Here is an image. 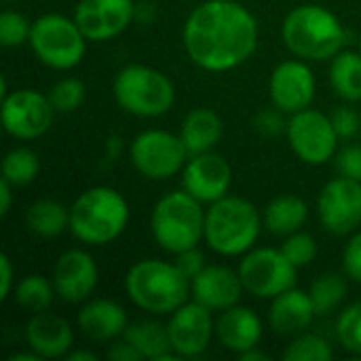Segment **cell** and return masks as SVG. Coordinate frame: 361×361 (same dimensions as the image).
Listing matches in <instances>:
<instances>
[{
	"instance_id": "1",
	"label": "cell",
	"mask_w": 361,
	"mask_h": 361,
	"mask_svg": "<svg viewBox=\"0 0 361 361\" xmlns=\"http://www.w3.org/2000/svg\"><path fill=\"white\" fill-rule=\"evenodd\" d=\"M258 21L237 0H205L184 23L182 40L192 63L226 72L245 63L258 47Z\"/></svg>"
},
{
	"instance_id": "2",
	"label": "cell",
	"mask_w": 361,
	"mask_h": 361,
	"mask_svg": "<svg viewBox=\"0 0 361 361\" xmlns=\"http://www.w3.org/2000/svg\"><path fill=\"white\" fill-rule=\"evenodd\" d=\"M281 40L296 57L305 61H324L343 51L347 32L330 8L322 4H302L286 15Z\"/></svg>"
},
{
	"instance_id": "3",
	"label": "cell",
	"mask_w": 361,
	"mask_h": 361,
	"mask_svg": "<svg viewBox=\"0 0 361 361\" xmlns=\"http://www.w3.org/2000/svg\"><path fill=\"white\" fill-rule=\"evenodd\" d=\"M125 292L137 309L152 315H171L190 300V279L176 262L146 258L127 271Z\"/></svg>"
},
{
	"instance_id": "4",
	"label": "cell",
	"mask_w": 361,
	"mask_h": 361,
	"mask_svg": "<svg viewBox=\"0 0 361 361\" xmlns=\"http://www.w3.org/2000/svg\"><path fill=\"white\" fill-rule=\"evenodd\" d=\"M129 222V203L112 186H93L70 205V233L85 245H108Z\"/></svg>"
},
{
	"instance_id": "5",
	"label": "cell",
	"mask_w": 361,
	"mask_h": 361,
	"mask_svg": "<svg viewBox=\"0 0 361 361\" xmlns=\"http://www.w3.org/2000/svg\"><path fill=\"white\" fill-rule=\"evenodd\" d=\"M262 226V214L241 197L226 195L205 209V243L220 256L247 254Z\"/></svg>"
},
{
	"instance_id": "6",
	"label": "cell",
	"mask_w": 361,
	"mask_h": 361,
	"mask_svg": "<svg viewBox=\"0 0 361 361\" xmlns=\"http://www.w3.org/2000/svg\"><path fill=\"white\" fill-rule=\"evenodd\" d=\"M150 231L161 250L180 254L205 239V209L184 188L163 195L150 216Z\"/></svg>"
},
{
	"instance_id": "7",
	"label": "cell",
	"mask_w": 361,
	"mask_h": 361,
	"mask_svg": "<svg viewBox=\"0 0 361 361\" xmlns=\"http://www.w3.org/2000/svg\"><path fill=\"white\" fill-rule=\"evenodd\" d=\"M112 95L127 114L157 118L173 108L176 87L161 70L144 63H129L114 76Z\"/></svg>"
},
{
	"instance_id": "8",
	"label": "cell",
	"mask_w": 361,
	"mask_h": 361,
	"mask_svg": "<svg viewBox=\"0 0 361 361\" xmlns=\"http://www.w3.org/2000/svg\"><path fill=\"white\" fill-rule=\"evenodd\" d=\"M40 63L53 70L76 68L87 53V36L74 21L59 13L40 15L32 23L27 42Z\"/></svg>"
},
{
	"instance_id": "9",
	"label": "cell",
	"mask_w": 361,
	"mask_h": 361,
	"mask_svg": "<svg viewBox=\"0 0 361 361\" xmlns=\"http://www.w3.org/2000/svg\"><path fill=\"white\" fill-rule=\"evenodd\" d=\"M129 159L144 178L161 182L182 173L188 150L180 133H171L167 129H146L133 137Z\"/></svg>"
},
{
	"instance_id": "10",
	"label": "cell",
	"mask_w": 361,
	"mask_h": 361,
	"mask_svg": "<svg viewBox=\"0 0 361 361\" xmlns=\"http://www.w3.org/2000/svg\"><path fill=\"white\" fill-rule=\"evenodd\" d=\"M286 133L290 148L307 165H324L338 152L341 137L332 125V118L319 110L305 108L296 114H290Z\"/></svg>"
},
{
	"instance_id": "11",
	"label": "cell",
	"mask_w": 361,
	"mask_h": 361,
	"mask_svg": "<svg viewBox=\"0 0 361 361\" xmlns=\"http://www.w3.org/2000/svg\"><path fill=\"white\" fill-rule=\"evenodd\" d=\"M237 271L247 294L269 300L294 288L298 273V269L286 258V254L273 247L250 250L247 254H243Z\"/></svg>"
},
{
	"instance_id": "12",
	"label": "cell",
	"mask_w": 361,
	"mask_h": 361,
	"mask_svg": "<svg viewBox=\"0 0 361 361\" xmlns=\"http://www.w3.org/2000/svg\"><path fill=\"white\" fill-rule=\"evenodd\" d=\"M55 108L36 89H15L2 97V127L15 140H36L53 125Z\"/></svg>"
},
{
	"instance_id": "13",
	"label": "cell",
	"mask_w": 361,
	"mask_h": 361,
	"mask_svg": "<svg viewBox=\"0 0 361 361\" xmlns=\"http://www.w3.org/2000/svg\"><path fill=\"white\" fill-rule=\"evenodd\" d=\"M317 216L328 233L353 235L361 224V182L345 176L330 180L319 192Z\"/></svg>"
},
{
	"instance_id": "14",
	"label": "cell",
	"mask_w": 361,
	"mask_h": 361,
	"mask_svg": "<svg viewBox=\"0 0 361 361\" xmlns=\"http://www.w3.org/2000/svg\"><path fill=\"white\" fill-rule=\"evenodd\" d=\"M207 307L188 300L169 315L167 332L173 353L182 360L201 355L216 336V319Z\"/></svg>"
},
{
	"instance_id": "15",
	"label": "cell",
	"mask_w": 361,
	"mask_h": 361,
	"mask_svg": "<svg viewBox=\"0 0 361 361\" xmlns=\"http://www.w3.org/2000/svg\"><path fill=\"white\" fill-rule=\"evenodd\" d=\"M233 184V169L218 152H203L188 157L182 169V188L203 205H212L228 195Z\"/></svg>"
},
{
	"instance_id": "16",
	"label": "cell",
	"mask_w": 361,
	"mask_h": 361,
	"mask_svg": "<svg viewBox=\"0 0 361 361\" xmlns=\"http://www.w3.org/2000/svg\"><path fill=\"white\" fill-rule=\"evenodd\" d=\"M135 17L133 0H78L74 21L87 40H112L123 34Z\"/></svg>"
},
{
	"instance_id": "17",
	"label": "cell",
	"mask_w": 361,
	"mask_h": 361,
	"mask_svg": "<svg viewBox=\"0 0 361 361\" xmlns=\"http://www.w3.org/2000/svg\"><path fill=\"white\" fill-rule=\"evenodd\" d=\"M269 93L273 106L286 114H296L311 108L315 97V74L305 59L281 61L269 80Z\"/></svg>"
},
{
	"instance_id": "18",
	"label": "cell",
	"mask_w": 361,
	"mask_h": 361,
	"mask_svg": "<svg viewBox=\"0 0 361 361\" xmlns=\"http://www.w3.org/2000/svg\"><path fill=\"white\" fill-rule=\"evenodd\" d=\"M51 279L63 302L82 305L95 292L99 271L91 254L85 250H68L57 258Z\"/></svg>"
},
{
	"instance_id": "19",
	"label": "cell",
	"mask_w": 361,
	"mask_h": 361,
	"mask_svg": "<svg viewBox=\"0 0 361 361\" xmlns=\"http://www.w3.org/2000/svg\"><path fill=\"white\" fill-rule=\"evenodd\" d=\"M245 288L239 277V271H233L224 264H207L190 281V298L214 313L239 305Z\"/></svg>"
},
{
	"instance_id": "20",
	"label": "cell",
	"mask_w": 361,
	"mask_h": 361,
	"mask_svg": "<svg viewBox=\"0 0 361 361\" xmlns=\"http://www.w3.org/2000/svg\"><path fill=\"white\" fill-rule=\"evenodd\" d=\"M27 349H32L40 360H59L72 351L74 332L70 324L49 311L36 313L30 317L23 330Z\"/></svg>"
},
{
	"instance_id": "21",
	"label": "cell",
	"mask_w": 361,
	"mask_h": 361,
	"mask_svg": "<svg viewBox=\"0 0 361 361\" xmlns=\"http://www.w3.org/2000/svg\"><path fill=\"white\" fill-rule=\"evenodd\" d=\"M216 338L220 345L241 355L250 349H256L262 341V322L260 317L241 305H235L231 309H224L216 317Z\"/></svg>"
},
{
	"instance_id": "22",
	"label": "cell",
	"mask_w": 361,
	"mask_h": 361,
	"mask_svg": "<svg viewBox=\"0 0 361 361\" xmlns=\"http://www.w3.org/2000/svg\"><path fill=\"white\" fill-rule=\"evenodd\" d=\"M80 332L95 343H112L121 338L129 326L125 309L110 298H95L82 302L76 313Z\"/></svg>"
},
{
	"instance_id": "23",
	"label": "cell",
	"mask_w": 361,
	"mask_h": 361,
	"mask_svg": "<svg viewBox=\"0 0 361 361\" xmlns=\"http://www.w3.org/2000/svg\"><path fill=\"white\" fill-rule=\"evenodd\" d=\"M317 317L309 292L290 288L271 300L269 324L271 330L279 336H298L307 332Z\"/></svg>"
},
{
	"instance_id": "24",
	"label": "cell",
	"mask_w": 361,
	"mask_h": 361,
	"mask_svg": "<svg viewBox=\"0 0 361 361\" xmlns=\"http://www.w3.org/2000/svg\"><path fill=\"white\" fill-rule=\"evenodd\" d=\"M224 123L220 114L212 108H195L190 110L180 127V137L188 150V157L212 152L222 140Z\"/></svg>"
},
{
	"instance_id": "25",
	"label": "cell",
	"mask_w": 361,
	"mask_h": 361,
	"mask_svg": "<svg viewBox=\"0 0 361 361\" xmlns=\"http://www.w3.org/2000/svg\"><path fill=\"white\" fill-rule=\"evenodd\" d=\"M123 338L142 355V360L150 361H178L182 360L178 353L171 349L167 324H159L152 319H142L133 322L127 326Z\"/></svg>"
},
{
	"instance_id": "26",
	"label": "cell",
	"mask_w": 361,
	"mask_h": 361,
	"mask_svg": "<svg viewBox=\"0 0 361 361\" xmlns=\"http://www.w3.org/2000/svg\"><path fill=\"white\" fill-rule=\"evenodd\" d=\"M309 218V205L298 195H281L267 203L262 212V224L277 237H288L305 226Z\"/></svg>"
},
{
	"instance_id": "27",
	"label": "cell",
	"mask_w": 361,
	"mask_h": 361,
	"mask_svg": "<svg viewBox=\"0 0 361 361\" xmlns=\"http://www.w3.org/2000/svg\"><path fill=\"white\" fill-rule=\"evenodd\" d=\"M25 226L42 239H55L70 228V207L55 199H38L25 209Z\"/></svg>"
},
{
	"instance_id": "28",
	"label": "cell",
	"mask_w": 361,
	"mask_h": 361,
	"mask_svg": "<svg viewBox=\"0 0 361 361\" xmlns=\"http://www.w3.org/2000/svg\"><path fill=\"white\" fill-rule=\"evenodd\" d=\"M330 85L334 93L355 104L361 102V53L360 51H341L330 61Z\"/></svg>"
},
{
	"instance_id": "29",
	"label": "cell",
	"mask_w": 361,
	"mask_h": 361,
	"mask_svg": "<svg viewBox=\"0 0 361 361\" xmlns=\"http://www.w3.org/2000/svg\"><path fill=\"white\" fill-rule=\"evenodd\" d=\"M15 302L30 315L42 313L51 307L53 298L57 296L53 279H47L44 275H25L15 283Z\"/></svg>"
},
{
	"instance_id": "30",
	"label": "cell",
	"mask_w": 361,
	"mask_h": 361,
	"mask_svg": "<svg viewBox=\"0 0 361 361\" xmlns=\"http://www.w3.org/2000/svg\"><path fill=\"white\" fill-rule=\"evenodd\" d=\"M40 171V159L30 148H13L4 154L2 161V178L13 186H25L38 178Z\"/></svg>"
},
{
	"instance_id": "31",
	"label": "cell",
	"mask_w": 361,
	"mask_h": 361,
	"mask_svg": "<svg viewBox=\"0 0 361 361\" xmlns=\"http://www.w3.org/2000/svg\"><path fill=\"white\" fill-rule=\"evenodd\" d=\"M309 296L317 315H330L347 298V283L341 275L326 273L311 283Z\"/></svg>"
},
{
	"instance_id": "32",
	"label": "cell",
	"mask_w": 361,
	"mask_h": 361,
	"mask_svg": "<svg viewBox=\"0 0 361 361\" xmlns=\"http://www.w3.org/2000/svg\"><path fill=\"white\" fill-rule=\"evenodd\" d=\"M332 357H334V351L330 343L311 332H302L294 336V341L283 351L286 361H330Z\"/></svg>"
},
{
	"instance_id": "33",
	"label": "cell",
	"mask_w": 361,
	"mask_h": 361,
	"mask_svg": "<svg viewBox=\"0 0 361 361\" xmlns=\"http://www.w3.org/2000/svg\"><path fill=\"white\" fill-rule=\"evenodd\" d=\"M336 338L345 351L361 355V302H353L341 311L336 319Z\"/></svg>"
},
{
	"instance_id": "34",
	"label": "cell",
	"mask_w": 361,
	"mask_h": 361,
	"mask_svg": "<svg viewBox=\"0 0 361 361\" xmlns=\"http://www.w3.org/2000/svg\"><path fill=\"white\" fill-rule=\"evenodd\" d=\"M85 95H87L85 82L78 78H72V76L57 80L49 91V99H51L55 112H61V114L78 110L85 102Z\"/></svg>"
},
{
	"instance_id": "35",
	"label": "cell",
	"mask_w": 361,
	"mask_h": 361,
	"mask_svg": "<svg viewBox=\"0 0 361 361\" xmlns=\"http://www.w3.org/2000/svg\"><path fill=\"white\" fill-rule=\"evenodd\" d=\"M286 258L296 267V269H302V267H309L315 258H317V241L313 235L305 233L302 228L288 235L286 241L281 243L279 247Z\"/></svg>"
},
{
	"instance_id": "36",
	"label": "cell",
	"mask_w": 361,
	"mask_h": 361,
	"mask_svg": "<svg viewBox=\"0 0 361 361\" xmlns=\"http://www.w3.org/2000/svg\"><path fill=\"white\" fill-rule=\"evenodd\" d=\"M32 34V21L25 19V15L17 11H4L0 15V44L6 49L21 47L30 42Z\"/></svg>"
},
{
	"instance_id": "37",
	"label": "cell",
	"mask_w": 361,
	"mask_h": 361,
	"mask_svg": "<svg viewBox=\"0 0 361 361\" xmlns=\"http://www.w3.org/2000/svg\"><path fill=\"white\" fill-rule=\"evenodd\" d=\"M254 129L267 137H275L279 133H283L288 129V121H286V112L279 110L277 106L273 108H262L260 112H256L254 121H252Z\"/></svg>"
},
{
	"instance_id": "38",
	"label": "cell",
	"mask_w": 361,
	"mask_h": 361,
	"mask_svg": "<svg viewBox=\"0 0 361 361\" xmlns=\"http://www.w3.org/2000/svg\"><path fill=\"white\" fill-rule=\"evenodd\" d=\"M334 167L338 176L351 178L361 182V146L360 144H347L343 146L334 157Z\"/></svg>"
},
{
	"instance_id": "39",
	"label": "cell",
	"mask_w": 361,
	"mask_h": 361,
	"mask_svg": "<svg viewBox=\"0 0 361 361\" xmlns=\"http://www.w3.org/2000/svg\"><path fill=\"white\" fill-rule=\"evenodd\" d=\"M332 125L338 133L341 140H351L360 133L361 129V116L351 108V106H338L334 108V112L330 114Z\"/></svg>"
},
{
	"instance_id": "40",
	"label": "cell",
	"mask_w": 361,
	"mask_h": 361,
	"mask_svg": "<svg viewBox=\"0 0 361 361\" xmlns=\"http://www.w3.org/2000/svg\"><path fill=\"white\" fill-rule=\"evenodd\" d=\"M343 269L349 279L361 283V231H355L343 252Z\"/></svg>"
},
{
	"instance_id": "41",
	"label": "cell",
	"mask_w": 361,
	"mask_h": 361,
	"mask_svg": "<svg viewBox=\"0 0 361 361\" xmlns=\"http://www.w3.org/2000/svg\"><path fill=\"white\" fill-rule=\"evenodd\" d=\"M176 267L192 281L205 267H207V262H205V254L199 250V247H190V250H184V252H180V254H176Z\"/></svg>"
},
{
	"instance_id": "42",
	"label": "cell",
	"mask_w": 361,
	"mask_h": 361,
	"mask_svg": "<svg viewBox=\"0 0 361 361\" xmlns=\"http://www.w3.org/2000/svg\"><path fill=\"white\" fill-rule=\"evenodd\" d=\"M15 290V273L13 262L6 254L0 256V300H6L11 292Z\"/></svg>"
},
{
	"instance_id": "43",
	"label": "cell",
	"mask_w": 361,
	"mask_h": 361,
	"mask_svg": "<svg viewBox=\"0 0 361 361\" xmlns=\"http://www.w3.org/2000/svg\"><path fill=\"white\" fill-rule=\"evenodd\" d=\"M108 360L110 361H140L142 360V355L123 338L121 343L116 341L114 345H110V349H108Z\"/></svg>"
},
{
	"instance_id": "44",
	"label": "cell",
	"mask_w": 361,
	"mask_h": 361,
	"mask_svg": "<svg viewBox=\"0 0 361 361\" xmlns=\"http://www.w3.org/2000/svg\"><path fill=\"white\" fill-rule=\"evenodd\" d=\"M13 184H8L4 178L0 180V216H8L13 205Z\"/></svg>"
},
{
	"instance_id": "45",
	"label": "cell",
	"mask_w": 361,
	"mask_h": 361,
	"mask_svg": "<svg viewBox=\"0 0 361 361\" xmlns=\"http://www.w3.org/2000/svg\"><path fill=\"white\" fill-rule=\"evenodd\" d=\"M66 360L68 361H95L97 360V355H95V353H91V351H87V349H74V351H70V353L66 355Z\"/></svg>"
},
{
	"instance_id": "46",
	"label": "cell",
	"mask_w": 361,
	"mask_h": 361,
	"mask_svg": "<svg viewBox=\"0 0 361 361\" xmlns=\"http://www.w3.org/2000/svg\"><path fill=\"white\" fill-rule=\"evenodd\" d=\"M237 357L243 361H264L267 360V353L258 351V347H256V349H250V351H245V353H241Z\"/></svg>"
},
{
	"instance_id": "47",
	"label": "cell",
	"mask_w": 361,
	"mask_h": 361,
	"mask_svg": "<svg viewBox=\"0 0 361 361\" xmlns=\"http://www.w3.org/2000/svg\"><path fill=\"white\" fill-rule=\"evenodd\" d=\"M8 360L11 361H40V357L30 349L27 353H13V355H8Z\"/></svg>"
},
{
	"instance_id": "48",
	"label": "cell",
	"mask_w": 361,
	"mask_h": 361,
	"mask_svg": "<svg viewBox=\"0 0 361 361\" xmlns=\"http://www.w3.org/2000/svg\"><path fill=\"white\" fill-rule=\"evenodd\" d=\"M357 51L361 53V34H360V40H357Z\"/></svg>"
},
{
	"instance_id": "49",
	"label": "cell",
	"mask_w": 361,
	"mask_h": 361,
	"mask_svg": "<svg viewBox=\"0 0 361 361\" xmlns=\"http://www.w3.org/2000/svg\"><path fill=\"white\" fill-rule=\"evenodd\" d=\"M6 2H8V0H6Z\"/></svg>"
}]
</instances>
